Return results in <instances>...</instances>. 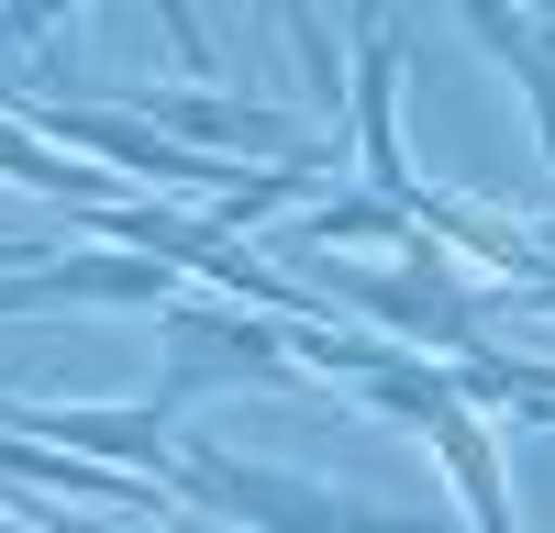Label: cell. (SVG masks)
<instances>
[{
    "mask_svg": "<svg viewBox=\"0 0 555 533\" xmlns=\"http://www.w3.org/2000/svg\"><path fill=\"white\" fill-rule=\"evenodd\" d=\"M167 478L201 489L211 511H234L245 533H411V522L378 511V500H345V489L289 478V467H245V456H222V444H178Z\"/></svg>",
    "mask_w": 555,
    "mask_h": 533,
    "instance_id": "cell-1",
    "label": "cell"
},
{
    "mask_svg": "<svg viewBox=\"0 0 555 533\" xmlns=\"http://www.w3.org/2000/svg\"><path fill=\"white\" fill-rule=\"evenodd\" d=\"M423 433H434V456H444V478H455V500H467V522H478V533H522V522H512V478H500V433H489L478 400L455 389V367H444V400L423 412Z\"/></svg>",
    "mask_w": 555,
    "mask_h": 533,
    "instance_id": "cell-2",
    "label": "cell"
},
{
    "mask_svg": "<svg viewBox=\"0 0 555 533\" xmlns=\"http://www.w3.org/2000/svg\"><path fill=\"white\" fill-rule=\"evenodd\" d=\"M467 34L489 56H512L522 89H533V122H544V156H555V23L544 12H467Z\"/></svg>",
    "mask_w": 555,
    "mask_h": 533,
    "instance_id": "cell-3",
    "label": "cell"
},
{
    "mask_svg": "<svg viewBox=\"0 0 555 533\" xmlns=\"http://www.w3.org/2000/svg\"><path fill=\"white\" fill-rule=\"evenodd\" d=\"M300 245H400V256H423L434 234L389 200H334V211H300Z\"/></svg>",
    "mask_w": 555,
    "mask_h": 533,
    "instance_id": "cell-4",
    "label": "cell"
},
{
    "mask_svg": "<svg viewBox=\"0 0 555 533\" xmlns=\"http://www.w3.org/2000/svg\"><path fill=\"white\" fill-rule=\"evenodd\" d=\"M67 245H12V234H0V266H12V278H34V266H56Z\"/></svg>",
    "mask_w": 555,
    "mask_h": 533,
    "instance_id": "cell-5",
    "label": "cell"
},
{
    "mask_svg": "<svg viewBox=\"0 0 555 533\" xmlns=\"http://www.w3.org/2000/svg\"><path fill=\"white\" fill-rule=\"evenodd\" d=\"M167 533H201V522H167Z\"/></svg>",
    "mask_w": 555,
    "mask_h": 533,
    "instance_id": "cell-6",
    "label": "cell"
}]
</instances>
